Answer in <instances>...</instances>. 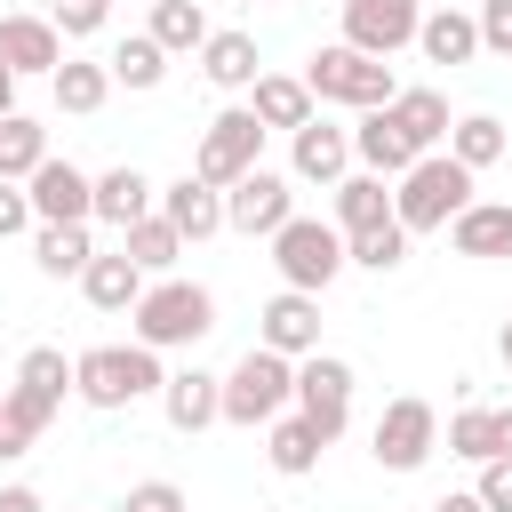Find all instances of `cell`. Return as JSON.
<instances>
[{
	"mask_svg": "<svg viewBox=\"0 0 512 512\" xmlns=\"http://www.w3.org/2000/svg\"><path fill=\"white\" fill-rule=\"evenodd\" d=\"M128 336L152 344V352H192V344H208V336H216V288L176 280V272L144 280V296H136V312H128Z\"/></svg>",
	"mask_w": 512,
	"mask_h": 512,
	"instance_id": "obj_1",
	"label": "cell"
},
{
	"mask_svg": "<svg viewBox=\"0 0 512 512\" xmlns=\"http://www.w3.org/2000/svg\"><path fill=\"white\" fill-rule=\"evenodd\" d=\"M160 352L152 344H88V352H72V400H88L96 416H120V408H136V400H160Z\"/></svg>",
	"mask_w": 512,
	"mask_h": 512,
	"instance_id": "obj_2",
	"label": "cell"
},
{
	"mask_svg": "<svg viewBox=\"0 0 512 512\" xmlns=\"http://www.w3.org/2000/svg\"><path fill=\"white\" fill-rule=\"evenodd\" d=\"M456 208H472V168H464V160L416 152V160L392 176V216H400L408 240H416V232H448Z\"/></svg>",
	"mask_w": 512,
	"mask_h": 512,
	"instance_id": "obj_3",
	"label": "cell"
},
{
	"mask_svg": "<svg viewBox=\"0 0 512 512\" xmlns=\"http://www.w3.org/2000/svg\"><path fill=\"white\" fill-rule=\"evenodd\" d=\"M304 88H312V104L376 112V104H392V96H400V72H392L384 56H360V48L328 40V48H312V56H304Z\"/></svg>",
	"mask_w": 512,
	"mask_h": 512,
	"instance_id": "obj_4",
	"label": "cell"
},
{
	"mask_svg": "<svg viewBox=\"0 0 512 512\" xmlns=\"http://www.w3.org/2000/svg\"><path fill=\"white\" fill-rule=\"evenodd\" d=\"M216 392H224V424L264 432V424L288 408V392H296V360H288V352H272V344H248V352L216 376Z\"/></svg>",
	"mask_w": 512,
	"mask_h": 512,
	"instance_id": "obj_5",
	"label": "cell"
},
{
	"mask_svg": "<svg viewBox=\"0 0 512 512\" xmlns=\"http://www.w3.org/2000/svg\"><path fill=\"white\" fill-rule=\"evenodd\" d=\"M272 272H280V288H312V296H328L336 272H344V232L320 224V216H288V224L272 232Z\"/></svg>",
	"mask_w": 512,
	"mask_h": 512,
	"instance_id": "obj_6",
	"label": "cell"
},
{
	"mask_svg": "<svg viewBox=\"0 0 512 512\" xmlns=\"http://www.w3.org/2000/svg\"><path fill=\"white\" fill-rule=\"evenodd\" d=\"M440 448V408L424 400V392H400V400H384V416L368 424V456L384 464V472H424V456Z\"/></svg>",
	"mask_w": 512,
	"mask_h": 512,
	"instance_id": "obj_7",
	"label": "cell"
},
{
	"mask_svg": "<svg viewBox=\"0 0 512 512\" xmlns=\"http://www.w3.org/2000/svg\"><path fill=\"white\" fill-rule=\"evenodd\" d=\"M256 160H264V120H256L248 104H224V112H216V120L200 128V152H192V176L224 192V184H232V176H248Z\"/></svg>",
	"mask_w": 512,
	"mask_h": 512,
	"instance_id": "obj_8",
	"label": "cell"
},
{
	"mask_svg": "<svg viewBox=\"0 0 512 512\" xmlns=\"http://www.w3.org/2000/svg\"><path fill=\"white\" fill-rule=\"evenodd\" d=\"M296 216V176L288 168H248V176H232L224 184V232H248V240H272L280 224Z\"/></svg>",
	"mask_w": 512,
	"mask_h": 512,
	"instance_id": "obj_9",
	"label": "cell"
},
{
	"mask_svg": "<svg viewBox=\"0 0 512 512\" xmlns=\"http://www.w3.org/2000/svg\"><path fill=\"white\" fill-rule=\"evenodd\" d=\"M288 408H296L320 440H344V424H352V360H336V352H304V360H296V392H288Z\"/></svg>",
	"mask_w": 512,
	"mask_h": 512,
	"instance_id": "obj_10",
	"label": "cell"
},
{
	"mask_svg": "<svg viewBox=\"0 0 512 512\" xmlns=\"http://www.w3.org/2000/svg\"><path fill=\"white\" fill-rule=\"evenodd\" d=\"M416 24H424V0H344V48L360 56H400L416 48Z\"/></svg>",
	"mask_w": 512,
	"mask_h": 512,
	"instance_id": "obj_11",
	"label": "cell"
},
{
	"mask_svg": "<svg viewBox=\"0 0 512 512\" xmlns=\"http://www.w3.org/2000/svg\"><path fill=\"white\" fill-rule=\"evenodd\" d=\"M24 200H32V216H40V224H96V216H88L96 176H88V168H72V160H56V152L24 176Z\"/></svg>",
	"mask_w": 512,
	"mask_h": 512,
	"instance_id": "obj_12",
	"label": "cell"
},
{
	"mask_svg": "<svg viewBox=\"0 0 512 512\" xmlns=\"http://www.w3.org/2000/svg\"><path fill=\"white\" fill-rule=\"evenodd\" d=\"M288 176L296 184H336V176H352V128H336V120H304V128H288Z\"/></svg>",
	"mask_w": 512,
	"mask_h": 512,
	"instance_id": "obj_13",
	"label": "cell"
},
{
	"mask_svg": "<svg viewBox=\"0 0 512 512\" xmlns=\"http://www.w3.org/2000/svg\"><path fill=\"white\" fill-rule=\"evenodd\" d=\"M256 344H272V352H288V360L320 352V296H312V288H280V296L256 312Z\"/></svg>",
	"mask_w": 512,
	"mask_h": 512,
	"instance_id": "obj_14",
	"label": "cell"
},
{
	"mask_svg": "<svg viewBox=\"0 0 512 512\" xmlns=\"http://www.w3.org/2000/svg\"><path fill=\"white\" fill-rule=\"evenodd\" d=\"M0 64L16 72V80H48L56 64H64V32L48 24V16H0Z\"/></svg>",
	"mask_w": 512,
	"mask_h": 512,
	"instance_id": "obj_15",
	"label": "cell"
},
{
	"mask_svg": "<svg viewBox=\"0 0 512 512\" xmlns=\"http://www.w3.org/2000/svg\"><path fill=\"white\" fill-rule=\"evenodd\" d=\"M152 208L184 232V248H200V240H216V232H224V192H216V184H200L192 168H184L176 184H160V200H152Z\"/></svg>",
	"mask_w": 512,
	"mask_h": 512,
	"instance_id": "obj_16",
	"label": "cell"
},
{
	"mask_svg": "<svg viewBox=\"0 0 512 512\" xmlns=\"http://www.w3.org/2000/svg\"><path fill=\"white\" fill-rule=\"evenodd\" d=\"M160 416L192 440V432H208V424H224V392H216V376L208 368H168L160 376Z\"/></svg>",
	"mask_w": 512,
	"mask_h": 512,
	"instance_id": "obj_17",
	"label": "cell"
},
{
	"mask_svg": "<svg viewBox=\"0 0 512 512\" xmlns=\"http://www.w3.org/2000/svg\"><path fill=\"white\" fill-rule=\"evenodd\" d=\"M416 160V144H408V128L392 120V104H376V112H360V128H352V168H368V176H400Z\"/></svg>",
	"mask_w": 512,
	"mask_h": 512,
	"instance_id": "obj_18",
	"label": "cell"
},
{
	"mask_svg": "<svg viewBox=\"0 0 512 512\" xmlns=\"http://www.w3.org/2000/svg\"><path fill=\"white\" fill-rule=\"evenodd\" d=\"M152 200H160V184H152L136 160H120V168H104V176H96L88 216H96V224H112V232H128L136 216H152Z\"/></svg>",
	"mask_w": 512,
	"mask_h": 512,
	"instance_id": "obj_19",
	"label": "cell"
},
{
	"mask_svg": "<svg viewBox=\"0 0 512 512\" xmlns=\"http://www.w3.org/2000/svg\"><path fill=\"white\" fill-rule=\"evenodd\" d=\"M448 248H456V256H480V264L512 256V200H472V208H456V216H448Z\"/></svg>",
	"mask_w": 512,
	"mask_h": 512,
	"instance_id": "obj_20",
	"label": "cell"
},
{
	"mask_svg": "<svg viewBox=\"0 0 512 512\" xmlns=\"http://www.w3.org/2000/svg\"><path fill=\"white\" fill-rule=\"evenodd\" d=\"M416 56L440 64V72L472 64V56H480V24H472V8H424V24H416Z\"/></svg>",
	"mask_w": 512,
	"mask_h": 512,
	"instance_id": "obj_21",
	"label": "cell"
},
{
	"mask_svg": "<svg viewBox=\"0 0 512 512\" xmlns=\"http://www.w3.org/2000/svg\"><path fill=\"white\" fill-rule=\"evenodd\" d=\"M256 72H264V56H256V40H248V32H208V40H200V80H208V88L248 96V88H256Z\"/></svg>",
	"mask_w": 512,
	"mask_h": 512,
	"instance_id": "obj_22",
	"label": "cell"
},
{
	"mask_svg": "<svg viewBox=\"0 0 512 512\" xmlns=\"http://www.w3.org/2000/svg\"><path fill=\"white\" fill-rule=\"evenodd\" d=\"M48 88H56V112H72V120H96V112L112 104V72H104L96 56H64V64L48 72Z\"/></svg>",
	"mask_w": 512,
	"mask_h": 512,
	"instance_id": "obj_23",
	"label": "cell"
},
{
	"mask_svg": "<svg viewBox=\"0 0 512 512\" xmlns=\"http://www.w3.org/2000/svg\"><path fill=\"white\" fill-rule=\"evenodd\" d=\"M248 112L264 120V136H272V128H304V120H312V88H304V72H256Z\"/></svg>",
	"mask_w": 512,
	"mask_h": 512,
	"instance_id": "obj_24",
	"label": "cell"
},
{
	"mask_svg": "<svg viewBox=\"0 0 512 512\" xmlns=\"http://www.w3.org/2000/svg\"><path fill=\"white\" fill-rule=\"evenodd\" d=\"M80 296H88L96 312H136V296H144V272L128 264V248H112V256L96 248V256H88V272H80Z\"/></svg>",
	"mask_w": 512,
	"mask_h": 512,
	"instance_id": "obj_25",
	"label": "cell"
},
{
	"mask_svg": "<svg viewBox=\"0 0 512 512\" xmlns=\"http://www.w3.org/2000/svg\"><path fill=\"white\" fill-rule=\"evenodd\" d=\"M440 152L480 176V168H496V160L512 152V128H504L496 112H464V120H448V144H440Z\"/></svg>",
	"mask_w": 512,
	"mask_h": 512,
	"instance_id": "obj_26",
	"label": "cell"
},
{
	"mask_svg": "<svg viewBox=\"0 0 512 512\" xmlns=\"http://www.w3.org/2000/svg\"><path fill=\"white\" fill-rule=\"evenodd\" d=\"M328 192H336V216H328L336 232H368V224H384V216H392V184H384V176H368V168L336 176Z\"/></svg>",
	"mask_w": 512,
	"mask_h": 512,
	"instance_id": "obj_27",
	"label": "cell"
},
{
	"mask_svg": "<svg viewBox=\"0 0 512 512\" xmlns=\"http://www.w3.org/2000/svg\"><path fill=\"white\" fill-rule=\"evenodd\" d=\"M120 248H128V264H136L144 280H160V272H176V264H184V232H176L160 208H152V216H136V224L120 232Z\"/></svg>",
	"mask_w": 512,
	"mask_h": 512,
	"instance_id": "obj_28",
	"label": "cell"
},
{
	"mask_svg": "<svg viewBox=\"0 0 512 512\" xmlns=\"http://www.w3.org/2000/svg\"><path fill=\"white\" fill-rule=\"evenodd\" d=\"M320 448H328V440H320L296 408H280V416L264 424V456H272V472H280V480H304V472L320 464Z\"/></svg>",
	"mask_w": 512,
	"mask_h": 512,
	"instance_id": "obj_29",
	"label": "cell"
},
{
	"mask_svg": "<svg viewBox=\"0 0 512 512\" xmlns=\"http://www.w3.org/2000/svg\"><path fill=\"white\" fill-rule=\"evenodd\" d=\"M88 256H96L88 224H32V264H40L48 280H80Z\"/></svg>",
	"mask_w": 512,
	"mask_h": 512,
	"instance_id": "obj_30",
	"label": "cell"
},
{
	"mask_svg": "<svg viewBox=\"0 0 512 512\" xmlns=\"http://www.w3.org/2000/svg\"><path fill=\"white\" fill-rule=\"evenodd\" d=\"M104 72H112V88H136V96H144V88L168 80V48H160L152 32H128V40L104 56Z\"/></svg>",
	"mask_w": 512,
	"mask_h": 512,
	"instance_id": "obj_31",
	"label": "cell"
},
{
	"mask_svg": "<svg viewBox=\"0 0 512 512\" xmlns=\"http://www.w3.org/2000/svg\"><path fill=\"white\" fill-rule=\"evenodd\" d=\"M392 120L408 128L416 152H440V144H448V96H440V88H400V96H392Z\"/></svg>",
	"mask_w": 512,
	"mask_h": 512,
	"instance_id": "obj_32",
	"label": "cell"
},
{
	"mask_svg": "<svg viewBox=\"0 0 512 512\" xmlns=\"http://www.w3.org/2000/svg\"><path fill=\"white\" fill-rule=\"evenodd\" d=\"M144 32H152L168 56H200V40H208L216 24H208L200 0H152V24H144Z\"/></svg>",
	"mask_w": 512,
	"mask_h": 512,
	"instance_id": "obj_33",
	"label": "cell"
},
{
	"mask_svg": "<svg viewBox=\"0 0 512 512\" xmlns=\"http://www.w3.org/2000/svg\"><path fill=\"white\" fill-rule=\"evenodd\" d=\"M40 160H48V128H40L32 112H0V176L24 184Z\"/></svg>",
	"mask_w": 512,
	"mask_h": 512,
	"instance_id": "obj_34",
	"label": "cell"
},
{
	"mask_svg": "<svg viewBox=\"0 0 512 512\" xmlns=\"http://www.w3.org/2000/svg\"><path fill=\"white\" fill-rule=\"evenodd\" d=\"M344 264H360V272H400V264H408L400 216H384V224H368V232H344Z\"/></svg>",
	"mask_w": 512,
	"mask_h": 512,
	"instance_id": "obj_35",
	"label": "cell"
},
{
	"mask_svg": "<svg viewBox=\"0 0 512 512\" xmlns=\"http://www.w3.org/2000/svg\"><path fill=\"white\" fill-rule=\"evenodd\" d=\"M448 456H464V464H488V456H496V408L464 400V408L448 416Z\"/></svg>",
	"mask_w": 512,
	"mask_h": 512,
	"instance_id": "obj_36",
	"label": "cell"
},
{
	"mask_svg": "<svg viewBox=\"0 0 512 512\" xmlns=\"http://www.w3.org/2000/svg\"><path fill=\"white\" fill-rule=\"evenodd\" d=\"M16 384L48 392V400L64 408V392H72V352H64V344H32V352L16 360Z\"/></svg>",
	"mask_w": 512,
	"mask_h": 512,
	"instance_id": "obj_37",
	"label": "cell"
},
{
	"mask_svg": "<svg viewBox=\"0 0 512 512\" xmlns=\"http://www.w3.org/2000/svg\"><path fill=\"white\" fill-rule=\"evenodd\" d=\"M48 24H56L64 40H96V32L112 24V0H48Z\"/></svg>",
	"mask_w": 512,
	"mask_h": 512,
	"instance_id": "obj_38",
	"label": "cell"
},
{
	"mask_svg": "<svg viewBox=\"0 0 512 512\" xmlns=\"http://www.w3.org/2000/svg\"><path fill=\"white\" fill-rule=\"evenodd\" d=\"M472 24H480V48L512 64V0H480V8H472Z\"/></svg>",
	"mask_w": 512,
	"mask_h": 512,
	"instance_id": "obj_39",
	"label": "cell"
},
{
	"mask_svg": "<svg viewBox=\"0 0 512 512\" xmlns=\"http://www.w3.org/2000/svg\"><path fill=\"white\" fill-rule=\"evenodd\" d=\"M472 496H480L488 512H512V456H488L480 480H472Z\"/></svg>",
	"mask_w": 512,
	"mask_h": 512,
	"instance_id": "obj_40",
	"label": "cell"
},
{
	"mask_svg": "<svg viewBox=\"0 0 512 512\" xmlns=\"http://www.w3.org/2000/svg\"><path fill=\"white\" fill-rule=\"evenodd\" d=\"M120 512H184V488H176V480H136V488L120 496Z\"/></svg>",
	"mask_w": 512,
	"mask_h": 512,
	"instance_id": "obj_41",
	"label": "cell"
},
{
	"mask_svg": "<svg viewBox=\"0 0 512 512\" xmlns=\"http://www.w3.org/2000/svg\"><path fill=\"white\" fill-rule=\"evenodd\" d=\"M40 216H32V200H24V184H8L0 176V240H16V232H32Z\"/></svg>",
	"mask_w": 512,
	"mask_h": 512,
	"instance_id": "obj_42",
	"label": "cell"
},
{
	"mask_svg": "<svg viewBox=\"0 0 512 512\" xmlns=\"http://www.w3.org/2000/svg\"><path fill=\"white\" fill-rule=\"evenodd\" d=\"M0 512H48V504H40V488H24V480H8V488H0Z\"/></svg>",
	"mask_w": 512,
	"mask_h": 512,
	"instance_id": "obj_43",
	"label": "cell"
},
{
	"mask_svg": "<svg viewBox=\"0 0 512 512\" xmlns=\"http://www.w3.org/2000/svg\"><path fill=\"white\" fill-rule=\"evenodd\" d=\"M432 512H488V504H480V496H472V488H448V496H440V504H432Z\"/></svg>",
	"mask_w": 512,
	"mask_h": 512,
	"instance_id": "obj_44",
	"label": "cell"
},
{
	"mask_svg": "<svg viewBox=\"0 0 512 512\" xmlns=\"http://www.w3.org/2000/svg\"><path fill=\"white\" fill-rule=\"evenodd\" d=\"M496 456H512V408H496Z\"/></svg>",
	"mask_w": 512,
	"mask_h": 512,
	"instance_id": "obj_45",
	"label": "cell"
},
{
	"mask_svg": "<svg viewBox=\"0 0 512 512\" xmlns=\"http://www.w3.org/2000/svg\"><path fill=\"white\" fill-rule=\"evenodd\" d=\"M0 112H16V72L0 64Z\"/></svg>",
	"mask_w": 512,
	"mask_h": 512,
	"instance_id": "obj_46",
	"label": "cell"
},
{
	"mask_svg": "<svg viewBox=\"0 0 512 512\" xmlns=\"http://www.w3.org/2000/svg\"><path fill=\"white\" fill-rule=\"evenodd\" d=\"M496 360H504V368H512V320H504V328H496Z\"/></svg>",
	"mask_w": 512,
	"mask_h": 512,
	"instance_id": "obj_47",
	"label": "cell"
},
{
	"mask_svg": "<svg viewBox=\"0 0 512 512\" xmlns=\"http://www.w3.org/2000/svg\"><path fill=\"white\" fill-rule=\"evenodd\" d=\"M432 8H464V0H432Z\"/></svg>",
	"mask_w": 512,
	"mask_h": 512,
	"instance_id": "obj_48",
	"label": "cell"
},
{
	"mask_svg": "<svg viewBox=\"0 0 512 512\" xmlns=\"http://www.w3.org/2000/svg\"><path fill=\"white\" fill-rule=\"evenodd\" d=\"M240 8H256V0H240Z\"/></svg>",
	"mask_w": 512,
	"mask_h": 512,
	"instance_id": "obj_49",
	"label": "cell"
}]
</instances>
